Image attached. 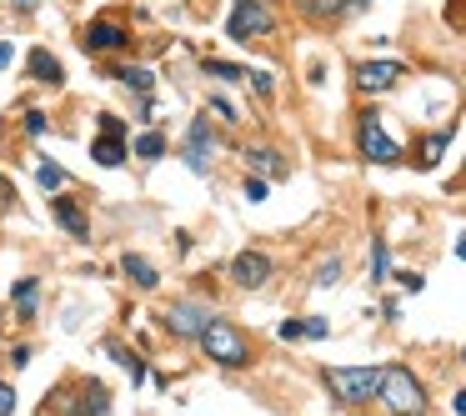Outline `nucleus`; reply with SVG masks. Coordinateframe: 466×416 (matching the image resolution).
<instances>
[{"instance_id": "0eeeda50", "label": "nucleus", "mask_w": 466, "mask_h": 416, "mask_svg": "<svg viewBox=\"0 0 466 416\" xmlns=\"http://www.w3.org/2000/svg\"><path fill=\"white\" fill-rule=\"evenodd\" d=\"M271 256L266 251H236V261H231V281L236 286H246V291H256V286H266L271 281Z\"/></svg>"}, {"instance_id": "c85d7f7f", "label": "nucleus", "mask_w": 466, "mask_h": 416, "mask_svg": "<svg viewBox=\"0 0 466 416\" xmlns=\"http://www.w3.org/2000/svg\"><path fill=\"white\" fill-rule=\"evenodd\" d=\"M0 211H15V186H10V176H0Z\"/></svg>"}, {"instance_id": "2eb2a0df", "label": "nucleus", "mask_w": 466, "mask_h": 416, "mask_svg": "<svg viewBox=\"0 0 466 416\" xmlns=\"http://www.w3.org/2000/svg\"><path fill=\"white\" fill-rule=\"evenodd\" d=\"M116 80L125 91H136V96H151L156 91V71H145V66H116Z\"/></svg>"}, {"instance_id": "dca6fc26", "label": "nucleus", "mask_w": 466, "mask_h": 416, "mask_svg": "<svg viewBox=\"0 0 466 416\" xmlns=\"http://www.w3.org/2000/svg\"><path fill=\"white\" fill-rule=\"evenodd\" d=\"M91 156H96V165H120L125 161V141L120 136H96V145H91Z\"/></svg>"}, {"instance_id": "39448f33", "label": "nucleus", "mask_w": 466, "mask_h": 416, "mask_svg": "<svg viewBox=\"0 0 466 416\" xmlns=\"http://www.w3.org/2000/svg\"><path fill=\"white\" fill-rule=\"evenodd\" d=\"M271 26H276V15H271L266 0H236V10H231V20H226V35L231 40H256Z\"/></svg>"}, {"instance_id": "a211bd4d", "label": "nucleus", "mask_w": 466, "mask_h": 416, "mask_svg": "<svg viewBox=\"0 0 466 416\" xmlns=\"http://www.w3.org/2000/svg\"><path fill=\"white\" fill-rule=\"evenodd\" d=\"M246 161H251V171H261V176H281V156L266 151V145H251Z\"/></svg>"}, {"instance_id": "4c0bfd02", "label": "nucleus", "mask_w": 466, "mask_h": 416, "mask_svg": "<svg viewBox=\"0 0 466 416\" xmlns=\"http://www.w3.org/2000/svg\"><path fill=\"white\" fill-rule=\"evenodd\" d=\"M456 256H461V261H466V231H461V241H456Z\"/></svg>"}, {"instance_id": "f704fd0d", "label": "nucleus", "mask_w": 466, "mask_h": 416, "mask_svg": "<svg viewBox=\"0 0 466 416\" xmlns=\"http://www.w3.org/2000/svg\"><path fill=\"white\" fill-rule=\"evenodd\" d=\"M281 341H301V321H281Z\"/></svg>"}, {"instance_id": "20e7f679", "label": "nucleus", "mask_w": 466, "mask_h": 416, "mask_svg": "<svg viewBox=\"0 0 466 416\" xmlns=\"http://www.w3.org/2000/svg\"><path fill=\"white\" fill-rule=\"evenodd\" d=\"M356 145H361V156L376 161V165H396L401 161V145L381 131V116L376 111H366L361 120H356Z\"/></svg>"}, {"instance_id": "b1692460", "label": "nucleus", "mask_w": 466, "mask_h": 416, "mask_svg": "<svg viewBox=\"0 0 466 416\" xmlns=\"http://www.w3.org/2000/svg\"><path fill=\"white\" fill-rule=\"evenodd\" d=\"M336 281H341V261L326 256L321 266H316V286H336Z\"/></svg>"}, {"instance_id": "4be33fe9", "label": "nucleus", "mask_w": 466, "mask_h": 416, "mask_svg": "<svg viewBox=\"0 0 466 416\" xmlns=\"http://www.w3.org/2000/svg\"><path fill=\"white\" fill-rule=\"evenodd\" d=\"M386 271H391V251H386V241H376L371 246V281H386Z\"/></svg>"}, {"instance_id": "a878e982", "label": "nucleus", "mask_w": 466, "mask_h": 416, "mask_svg": "<svg viewBox=\"0 0 466 416\" xmlns=\"http://www.w3.org/2000/svg\"><path fill=\"white\" fill-rule=\"evenodd\" d=\"M441 151H447V136H431L427 145H421V165H427V171H431V165L441 161Z\"/></svg>"}, {"instance_id": "f8f14e48", "label": "nucleus", "mask_w": 466, "mask_h": 416, "mask_svg": "<svg viewBox=\"0 0 466 416\" xmlns=\"http://www.w3.org/2000/svg\"><path fill=\"white\" fill-rule=\"evenodd\" d=\"M26 71H30V80H40V86H66V66H60L51 51H40V46L26 55Z\"/></svg>"}, {"instance_id": "6e6552de", "label": "nucleus", "mask_w": 466, "mask_h": 416, "mask_svg": "<svg viewBox=\"0 0 466 416\" xmlns=\"http://www.w3.org/2000/svg\"><path fill=\"white\" fill-rule=\"evenodd\" d=\"M210 151H216V136H210V120H190V131H186V165L196 176L210 171Z\"/></svg>"}, {"instance_id": "c9c22d12", "label": "nucleus", "mask_w": 466, "mask_h": 416, "mask_svg": "<svg viewBox=\"0 0 466 416\" xmlns=\"http://www.w3.org/2000/svg\"><path fill=\"white\" fill-rule=\"evenodd\" d=\"M10 55H15V51L6 46V40H0V66H10Z\"/></svg>"}, {"instance_id": "aec40b11", "label": "nucleus", "mask_w": 466, "mask_h": 416, "mask_svg": "<svg viewBox=\"0 0 466 416\" xmlns=\"http://www.w3.org/2000/svg\"><path fill=\"white\" fill-rule=\"evenodd\" d=\"M201 71H206V75H221V80H246L241 66H231V60H210V55L201 60Z\"/></svg>"}, {"instance_id": "6ab92c4d", "label": "nucleus", "mask_w": 466, "mask_h": 416, "mask_svg": "<svg viewBox=\"0 0 466 416\" xmlns=\"http://www.w3.org/2000/svg\"><path fill=\"white\" fill-rule=\"evenodd\" d=\"M35 181L46 186V191H60V186H66V171H60L55 161H40V165H35Z\"/></svg>"}, {"instance_id": "f03ea898", "label": "nucleus", "mask_w": 466, "mask_h": 416, "mask_svg": "<svg viewBox=\"0 0 466 416\" xmlns=\"http://www.w3.org/2000/svg\"><path fill=\"white\" fill-rule=\"evenodd\" d=\"M321 377H326L331 397L341 401V406H366V401H376V386H381V371H376V366H326Z\"/></svg>"}, {"instance_id": "e433bc0d", "label": "nucleus", "mask_w": 466, "mask_h": 416, "mask_svg": "<svg viewBox=\"0 0 466 416\" xmlns=\"http://www.w3.org/2000/svg\"><path fill=\"white\" fill-rule=\"evenodd\" d=\"M456 416H466V391H456Z\"/></svg>"}, {"instance_id": "393cba45", "label": "nucleus", "mask_w": 466, "mask_h": 416, "mask_svg": "<svg viewBox=\"0 0 466 416\" xmlns=\"http://www.w3.org/2000/svg\"><path fill=\"white\" fill-rule=\"evenodd\" d=\"M246 80H251V91H256L261 100H271V91H276V80H271V71H246Z\"/></svg>"}, {"instance_id": "cd10ccee", "label": "nucleus", "mask_w": 466, "mask_h": 416, "mask_svg": "<svg viewBox=\"0 0 466 416\" xmlns=\"http://www.w3.org/2000/svg\"><path fill=\"white\" fill-rule=\"evenodd\" d=\"M46 131H51L46 111H26V136H46Z\"/></svg>"}, {"instance_id": "7ed1b4c3", "label": "nucleus", "mask_w": 466, "mask_h": 416, "mask_svg": "<svg viewBox=\"0 0 466 416\" xmlns=\"http://www.w3.org/2000/svg\"><path fill=\"white\" fill-rule=\"evenodd\" d=\"M201 351H206V356L216 361V366H246V361H251L246 336H241V331L231 326V321H216V316H210L206 331H201Z\"/></svg>"}, {"instance_id": "bb28decb", "label": "nucleus", "mask_w": 466, "mask_h": 416, "mask_svg": "<svg viewBox=\"0 0 466 416\" xmlns=\"http://www.w3.org/2000/svg\"><path fill=\"white\" fill-rule=\"evenodd\" d=\"M326 331H331V326H326V316H301V336H311V341H321Z\"/></svg>"}, {"instance_id": "2f4dec72", "label": "nucleus", "mask_w": 466, "mask_h": 416, "mask_svg": "<svg viewBox=\"0 0 466 416\" xmlns=\"http://www.w3.org/2000/svg\"><path fill=\"white\" fill-rule=\"evenodd\" d=\"M246 196H251V201H266V181L251 176V181H246Z\"/></svg>"}, {"instance_id": "412c9836", "label": "nucleus", "mask_w": 466, "mask_h": 416, "mask_svg": "<svg viewBox=\"0 0 466 416\" xmlns=\"http://www.w3.org/2000/svg\"><path fill=\"white\" fill-rule=\"evenodd\" d=\"M136 156H141V161H161V156H165V141H161V131L141 136V141H136Z\"/></svg>"}, {"instance_id": "473e14b6", "label": "nucleus", "mask_w": 466, "mask_h": 416, "mask_svg": "<svg viewBox=\"0 0 466 416\" xmlns=\"http://www.w3.org/2000/svg\"><path fill=\"white\" fill-rule=\"evenodd\" d=\"M396 281H401V286H406V291H411V296H416V291H421V286H427V281H421V276H416V271H401V276H396Z\"/></svg>"}, {"instance_id": "5701e85b", "label": "nucleus", "mask_w": 466, "mask_h": 416, "mask_svg": "<svg viewBox=\"0 0 466 416\" xmlns=\"http://www.w3.org/2000/svg\"><path fill=\"white\" fill-rule=\"evenodd\" d=\"M111 356H116V361H125L131 381H145V366H141V356H131V351H125V346H116V341H111Z\"/></svg>"}, {"instance_id": "c756f323", "label": "nucleus", "mask_w": 466, "mask_h": 416, "mask_svg": "<svg viewBox=\"0 0 466 416\" xmlns=\"http://www.w3.org/2000/svg\"><path fill=\"white\" fill-rule=\"evenodd\" d=\"M210 111H216V116H226L231 126H236V106H231V100H221V96H210Z\"/></svg>"}, {"instance_id": "7c9ffc66", "label": "nucleus", "mask_w": 466, "mask_h": 416, "mask_svg": "<svg viewBox=\"0 0 466 416\" xmlns=\"http://www.w3.org/2000/svg\"><path fill=\"white\" fill-rule=\"evenodd\" d=\"M100 131H105V136H125V120H116V116H100Z\"/></svg>"}, {"instance_id": "58836bf2", "label": "nucleus", "mask_w": 466, "mask_h": 416, "mask_svg": "<svg viewBox=\"0 0 466 416\" xmlns=\"http://www.w3.org/2000/svg\"><path fill=\"white\" fill-rule=\"evenodd\" d=\"M15 6H20V10H35V0H15Z\"/></svg>"}, {"instance_id": "9d476101", "label": "nucleus", "mask_w": 466, "mask_h": 416, "mask_svg": "<svg viewBox=\"0 0 466 416\" xmlns=\"http://www.w3.org/2000/svg\"><path fill=\"white\" fill-rule=\"evenodd\" d=\"M51 211H55V221H60V231H66V236L91 241V221H86V211H80L71 196H55V201H51Z\"/></svg>"}, {"instance_id": "4468645a", "label": "nucleus", "mask_w": 466, "mask_h": 416, "mask_svg": "<svg viewBox=\"0 0 466 416\" xmlns=\"http://www.w3.org/2000/svg\"><path fill=\"white\" fill-rule=\"evenodd\" d=\"M296 6H301V15H311V20H331V15L361 10L366 0H296Z\"/></svg>"}, {"instance_id": "ddd939ff", "label": "nucleus", "mask_w": 466, "mask_h": 416, "mask_svg": "<svg viewBox=\"0 0 466 416\" xmlns=\"http://www.w3.org/2000/svg\"><path fill=\"white\" fill-rule=\"evenodd\" d=\"M120 271H125V276H131V281H136L141 291H151V286L161 281V271H156V266H151V261H145L141 251H125V256H120Z\"/></svg>"}, {"instance_id": "f3484780", "label": "nucleus", "mask_w": 466, "mask_h": 416, "mask_svg": "<svg viewBox=\"0 0 466 416\" xmlns=\"http://www.w3.org/2000/svg\"><path fill=\"white\" fill-rule=\"evenodd\" d=\"M35 306H40L35 276H20V281H15V311H20V316H35Z\"/></svg>"}, {"instance_id": "72a5a7b5", "label": "nucleus", "mask_w": 466, "mask_h": 416, "mask_svg": "<svg viewBox=\"0 0 466 416\" xmlns=\"http://www.w3.org/2000/svg\"><path fill=\"white\" fill-rule=\"evenodd\" d=\"M10 411H15V391L0 386V416H10Z\"/></svg>"}, {"instance_id": "423d86ee", "label": "nucleus", "mask_w": 466, "mask_h": 416, "mask_svg": "<svg viewBox=\"0 0 466 416\" xmlns=\"http://www.w3.org/2000/svg\"><path fill=\"white\" fill-rule=\"evenodd\" d=\"M401 75H406V66H401V60H361V66H356V91L381 96V91H391Z\"/></svg>"}, {"instance_id": "f257e3e1", "label": "nucleus", "mask_w": 466, "mask_h": 416, "mask_svg": "<svg viewBox=\"0 0 466 416\" xmlns=\"http://www.w3.org/2000/svg\"><path fill=\"white\" fill-rule=\"evenodd\" d=\"M376 401L391 416H421L427 411V386H421L406 366H386L381 371V386H376Z\"/></svg>"}, {"instance_id": "9b49d317", "label": "nucleus", "mask_w": 466, "mask_h": 416, "mask_svg": "<svg viewBox=\"0 0 466 416\" xmlns=\"http://www.w3.org/2000/svg\"><path fill=\"white\" fill-rule=\"evenodd\" d=\"M120 46H125L120 20L100 15V20H91V26H86V51H120Z\"/></svg>"}, {"instance_id": "1a4fd4ad", "label": "nucleus", "mask_w": 466, "mask_h": 416, "mask_svg": "<svg viewBox=\"0 0 466 416\" xmlns=\"http://www.w3.org/2000/svg\"><path fill=\"white\" fill-rule=\"evenodd\" d=\"M206 321H210V311H206V306H196V301H176L171 311H165V326H171L176 336H201Z\"/></svg>"}]
</instances>
